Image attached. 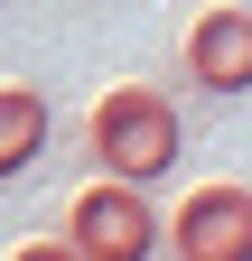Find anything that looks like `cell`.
Instances as JSON below:
<instances>
[{"instance_id": "7a4b0ae2", "label": "cell", "mask_w": 252, "mask_h": 261, "mask_svg": "<svg viewBox=\"0 0 252 261\" xmlns=\"http://www.w3.org/2000/svg\"><path fill=\"white\" fill-rule=\"evenodd\" d=\"M66 243H75V261H149L168 243V224L131 177L93 168V187H75V205H66Z\"/></svg>"}, {"instance_id": "5b68a950", "label": "cell", "mask_w": 252, "mask_h": 261, "mask_svg": "<svg viewBox=\"0 0 252 261\" xmlns=\"http://www.w3.org/2000/svg\"><path fill=\"white\" fill-rule=\"evenodd\" d=\"M38 159H47V93L0 84V187H10L19 168H38Z\"/></svg>"}, {"instance_id": "6da1fadb", "label": "cell", "mask_w": 252, "mask_h": 261, "mask_svg": "<svg viewBox=\"0 0 252 261\" xmlns=\"http://www.w3.org/2000/svg\"><path fill=\"white\" fill-rule=\"evenodd\" d=\"M84 149H93V168L103 177H168L178 168V149H187V130H178V103L159 84H112V93H93V121H84Z\"/></svg>"}, {"instance_id": "3957f363", "label": "cell", "mask_w": 252, "mask_h": 261, "mask_svg": "<svg viewBox=\"0 0 252 261\" xmlns=\"http://www.w3.org/2000/svg\"><path fill=\"white\" fill-rule=\"evenodd\" d=\"M168 243H178V261H252V187H234V177L196 187L178 205Z\"/></svg>"}, {"instance_id": "277c9868", "label": "cell", "mask_w": 252, "mask_h": 261, "mask_svg": "<svg viewBox=\"0 0 252 261\" xmlns=\"http://www.w3.org/2000/svg\"><path fill=\"white\" fill-rule=\"evenodd\" d=\"M178 65H187L196 93H252V10H206L187 28Z\"/></svg>"}]
</instances>
